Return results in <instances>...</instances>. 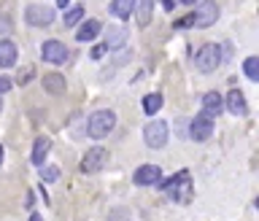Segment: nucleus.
Here are the masks:
<instances>
[{
	"mask_svg": "<svg viewBox=\"0 0 259 221\" xmlns=\"http://www.w3.org/2000/svg\"><path fill=\"white\" fill-rule=\"evenodd\" d=\"M162 192H165V197L173 200V202H181V205H184V202H189L192 192H194L189 170H178V173L170 178L165 186H162Z\"/></svg>",
	"mask_w": 259,
	"mask_h": 221,
	"instance_id": "nucleus-1",
	"label": "nucleus"
},
{
	"mask_svg": "<svg viewBox=\"0 0 259 221\" xmlns=\"http://www.w3.org/2000/svg\"><path fill=\"white\" fill-rule=\"evenodd\" d=\"M113 127H116V113L113 111H95L87 121V135L95 138V141H100V138H105Z\"/></svg>",
	"mask_w": 259,
	"mask_h": 221,
	"instance_id": "nucleus-2",
	"label": "nucleus"
},
{
	"mask_svg": "<svg viewBox=\"0 0 259 221\" xmlns=\"http://www.w3.org/2000/svg\"><path fill=\"white\" fill-rule=\"evenodd\" d=\"M222 46L219 43H202L194 54V65H197L200 73H213L219 65H222Z\"/></svg>",
	"mask_w": 259,
	"mask_h": 221,
	"instance_id": "nucleus-3",
	"label": "nucleus"
},
{
	"mask_svg": "<svg viewBox=\"0 0 259 221\" xmlns=\"http://www.w3.org/2000/svg\"><path fill=\"white\" fill-rule=\"evenodd\" d=\"M105 165H108V151H105L103 146H92V149H87V154L81 157V173L84 175L100 173Z\"/></svg>",
	"mask_w": 259,
	"mask_h": 221,
	"instance_id": "nucleus-4",
	"label": "nucleus"
},
{
	"mask_svg": "<svg viewBox=\"0 0 259 221\" xmlns=\"http://www.w3.org/2000/svg\"><path fill=\"white\" fill-rule=\"evenodd\" d=\"M24 22L32 24V27H49L54 22V8L44 3H30L24 8Z\"/></svg>",
	"mask_w": 259,
	"mask_h": 221,
	"instance_id": "nucleus-5",
	"label": "nucleus"
},
{
	"mask_svg": "<svg viewBox=\"0 0 259 221\" xmlns=\"http://www.w3.org/2000/svg\"><path fill=\"white\" fill-rule=\"evenodd\" d=\"M216 19H219V6L213 3V0H200V6L194 8V14H192V27L205 30Z\"/></svg>",
	"mask_w": 259,
	"mask_h": 221,
	"instance_id": "nucleus-6",
	"label": "nucleus"
},
{
	"mask_svg": "<svg viewBox=\"0 0 259 221\" xmlns=\"http://www.w3.org/2000/svg\"><path fill=\"white\" fill-rule=\"evenodd\" d=\"M167 135H170V129H167L165 121H159V119H154L143 127V141L149 149H162V146L167 143Z\"/></svg>",
	"mask_w": 259,
	"mask_h": 221,
	"instance_id": "nucleus-7",
	"label": "nucleus"
},
{
	"mask_svg": "<svg viewBox=\"0 0 259 221\" xmlns=\"http://www.w3.org/2000/svg\"><path fill=\"white\" fill-rule=\"evenodd\" d=\"M40 57H44V62L49 65H62L68 60V46L62 43V40H44V46H40Z\"/></svg>",
	"mask_w": 259,
	"mask_h": 221,
	"instance_id": "nucleus-8",
	"label": "nucleus"
},
{
	"mask_svg": "<svg viewBox=\"0 0 259 221\" xmlns=\"http://www.w3.org/2000/svg\"><path fill=\"white\" fill-rule=\"evenodd\" d=\"M213 135V121H210L208 113H200L189 121V138L192 141H208Z\"/></svg>",
	"mask_w": 259,
	"mask_h": 221,
	"instance_id": "nucleus-9",
	"label": "nucleus"
},
{
	"mask_svg": "<svg viewBox=\"0 0 259 221\" xmlns=\"http://www.w3.org/2000/svg\"><path fill=\"white\" fill-rule=\"evenodd\" d=\"M133 181L138 186H157L162 181V167L159 165H141V167L135 170Z\"/></svg>",
	"mask_w": 259,
	"mask_h": 221,
	"instance_id": "nucleus-10",
	"label": "nucleus"
},
{
	"mask_svg": "<svg viewBox=\"0 0 259 221\" xmlns=\"http://www.w3.org/2000/svg\"><path fill=\"white\" fill-rule=\"evenodd\" d=\"M224 108L230 113H235V116H246V113H248L246 95H243L240 89H230V95H227V100H224Z\"/></svg>",
	"mask_w": 259,
	"mask_h": 221,
	"instance_id": "nucleus-11",
	"label": "nucleus"
},
{
	"mask_svg": "<svg viewBox=\"0 0 259 221\" xmlns=\"http://www.w3.org/2000/svg\"><path fill=\"white\" fill-rule=\"evenodd\" d=\"M100 30H103L100 19H87V22H81V27L76 30V40L78 43H89V40H95L100 35Z\"/></svg>",
	"mask_w": 259,
	"mask_h": 221,
	"instance_id": "nucleus-12",
	"label": "nucleus"
},
{
	"mask_svg": "<svg viewBox=\"0 0 259 221\" xmlns=\"http://www.w3.org/2000/svg\"><path fill=\"white\" fill-rule=\"evenodd\" d=\"M16 57H19V52H16V43L8 38H0V68H14L16 65Z\"/></svg>",
	"mask_w": 259,
	"mask_h": 221,
	"instance_id": "nucleus-13",
	"label": "nucleus"
},
{
	"mask_svg": "<svg viewBox=\"0 0 259 221\" xmlns=\"http://www.w3.org/2000/svg\"><path fill=\"white\" fill-rule=\"evenodd\" d=\"M49 151H52V141H49L46 135H40V138H35V146H32V165L35 167H40L46 162V157H49Z\"/></svg>",
	"mask_w": 259,
	"mask_h": 221,
	"instance_id": "nucleus-14",
	"label": "nucleus"
},
{
	"mask_svg": "<svg viewBox=\"0 0 259 221\" xmlns=\"http://www.w3.org/2000/svg\"><path fill=\"white\" fill-rule=\"evenodd\" d=\"M202 111H205L208 116H219V113L224 111V97L219 92H205L202 95Z\"/></svg>",
	"mask_w": 259,
	"mask_h": 221,
	"instance_id": "nucleus-15",
	"label": "nucleus"
},
{
	"mask_svg": "<svg viewBox=\"0 0 259 221\" xmlns=\"http://www.w3.org/2000/svg\"><path fill=\"white\" fill-rule=\"evenodd\" d=\"M65 76L62 73H46L44 76V89L49 95H54V97H60V95H65Z\"/></svg>",
	"mask_w": 259,
	"mask_h": 221,
	"instance_id": "nucleus-16",
	"label": "nucleus"
},
{
	"mask_svg": "<svg viewBox=\"0 0 259 221\" xmlns=\"http://www.w3.org/2000/svg\"><path fill=\"white\" fill-rule=\"evenodd\" d=\"M127 43V30L124 27H108V32H105V49H121Z\"/></svg>",
	"mask_w": 259,
	"mask_h": 221,
	"instance_id": "nucleus-17",
	"label": "nucleus"
},
{
	"mask_svg": "<svg viewBox=\"0 0 259 221\" xmlns=\"http://www.w3.org/2000/svg\"><path fill=\"white\" fill-rule=\"evenodd\" d=\"M138 0H111V14L116 19H130V14H135Z\"/></svg>",
	"mask_w": 259,
	"mask_h": 221,
	"instance_id": "nucleus-18",
	"label": "nucleus"
},
{
	"mask_svg": "<svg viewBox=\"0 0 259 221\" xmlns=\"http://www.w3.org/2000/svg\"><path fill=\"white\" fill-rule=\"evenodd\" d=\"M135 8H138V24L146 27L151 22V14H154V0H138Z\"/></svg>",
	"mask_w": 259,
	"mask_h": 221,
	"instance_id": "nucleus-19",
	"label": "nucleus"
},
{
	"mask_svg": "<svg viewBox=\"0 0 259 221\" xmlns=\"http://www.w3.org/2000/svg\"><path fill=\"white\" fill-rule=\"evenodd\" d=\"M157 111H162V95L159 92H151L143 97V113L146 116H154Z\"/></svg>",
	"mask_w": 259,
	"mask_h": 221,
	"instance_id": "nucleus-20",
	"label": "nucleus"
},
{
	"mask_svg": "<svg viewBox=\"0 0 259 221\" xmlns=\"http://www.w3.org/2000/svg\"><path fill=\"white\" fill-rule=\"evenodd\" d=\"M243 73H246L251 81H259V60L256 57H248V60L243 62Z\"/></svg>",
	"mask_w": 259,
	"mask_h": 221,
	"instance_id": "nucleus-21",
	"label": "nucleus"
},
{
	"mask_svg": "<svg viewBox=\"0 0 259 221\" xmlns=\"http://www.w3.org/2000/svg\"><path fill=\"white\" fill-rule=\"evenodd\" d=\"M81 16H84V8H81V6L70 8V11L65 14V27H76V24L81 22Z\"/></svg>",
	"mask_w": 259,
	"mask_h": 221,
	"instance_id": "nucleus-22",
	"label": "nucleus"
},
{
	"mask_svg": "<svg viewBox=\"0 0 259 221\" xmlns=\"http://www.w3.org/2000/svg\"><path fill=\"white\" fill-rule=\"evenodd\" d=\"M57 178H60V167H54V165L44 167L40 165V181H57Z\"/></svg>",
	"mask_w": 259,
	"mask_h": 221,
	"instance_id": "nucleus-23",
	"label": "nucleus"
},
{
	"mask_svg": "<svg viewBox=\"0 0 259 221\" xmlns=\"http://www.w3.org/2000/svg\"><path fill=\"white\" fill-rule=\"evenodd\" d=\"M11 86H14V81H11V78H8V76H0V95H6Z\"/></svg>",
	"mask_w": 259,
	"mask_h": 221,
	"instance_id": "nucleus-24",
	"label": "nucleus"
},
{
	"mask_svg": "<svg viewBox=\"0 0 259 221\" xmlns=\"http://www.w3.org/2000/svg\"><path fill=\"white\" fill-rule=\"evenodd\" d=\"M186 27H192V14H189V16H184L181 22H176V30H186Z\"/></svg>",
	"mask_w": 259,
	"mask_h": 221,
	"instance_id": "nucleus-25",
	"label": "nucleus"
},
{
	"mask_svg": "<svg viewBox=\"0 0 259 221\" xmlns=\"http://www.w3.org/2000/svg\"><path fill=\"white\" fill-rule=\"evenodd\" d=\"M105 52H108L105 46H95V49H92V57H95V60H100V57H103Z\"/></svg>",
	"mask_w": 259,
	"mask_h": 221,
	"instance_id": "nucleus-26",
	"label": "nucleus"
},
{
	"mask_svg": "<svg viewBox=\"0 0 259 221\" xmlns=\"http://www.w3.org/2000/svg\"><path fill=\"white\" fill-rule=\"evenodd\" d=\"M30 78H32V70H24V73H19V78H16V81L24 84V81H30Z\"/></svg>",
	"mask_w": 259,
	"mask_h": 221,
	"instance_id": "nucleus-27",
	"label": "nucleus"
},
{
	"mask_svg": "<svg viewBox=\"0 0 259 221\" xmlns=\"http://www.w3.org/2000/svg\"><path fill=\"white\" fill-rule=\"evenodd\" d=\"M162 6H165L167 11H170V8H173V0H162Z\"/></svg>",
	"mask_w": 259,
	"mask_h": 221,
	"instance_id": "nucleus-28",
	"label": "nucleus"
},
{
	"mask_svg": "<svg viewBox=\"0 0 259 221\" xmlns=\"http://www.w3.org/2000/svg\"><path fill=\"white\" fill-rule=\"evenodd\" d=\"M3 159H6V149L0 146V165H3Z\"/></svg>",
	"mask_w": 259,
	"mask_h": 221,
	"instance_id": "nucleus-29",
	"label": "nucleus"
},
{
	"mask_svg": "<svg viewBox=\"0 0 259 221\" xmlns=\"http://www.w3.org/2000/svg\"><path fill=\"white\" fill-rule=\"evenodd\" d=\"M68 3H70V0H57V6H60V8H65Z\"/></svg>",
	"mask_w": 259,
	"mask_h": 221,
	"instance_id": "nucleus-30",
	"label": "nucleus"
},
{
	"mask_svg": "<svg viewBox=\"0 0 259 221\" xmlns=\"http://www.w3.org/2000/svg\"><path fill=\"white\" fill-rule=\"evenodd\" d=\"M30 221H44V218H40L38 213H32V216H30Z\"/></svg>",
	"mask_w": 259,
	"mask_h": 221,
	"instance_id": "nucleus-31",
	"label": "nucleus"
},
{
	"mask_svg": "<svg viewBox=\"0 0 259 221\" xmlns=\"http://www.w3.org/2000/svg\"><path fill=\"white\" fill-rule=\"evenodd\" d=\"M181 3H184V6H194V0H181Z\"/></svg>",
	"mask_w": 259,
	"mask_h": 221,
	"instance_id": "nucleus-32",
	"label": "nucleus"
},
{
	"mask_svg": "<svg viewBox=\"0 0 259 221\" xmlns=\"http://www.w3.org/2000/svg\"><path fill=\"white\" fill-rule=\"evenodd\" d=\"M0 111H3V100H0Z\"/></svg>",
	"mask_w": 259,
	"mask_h": 221,
	"instance_id": "nucleus-33",
	"label": "nucleus"
},
{
	"mask_svg": "<svg viewBox=\"0 0 259 221\" xmlns=\"http://www.w3.org/2000/svg\"><path fill=\"white\" fill-rule=\"evenodd\" d=\"M0 19H3V16H0Z\"/></svg>",
	"mask_w": 259,
	"mask_h": 221,
	"instance_id": "nucleus-34",
	"label": "nucleus"
}]
</instances>
